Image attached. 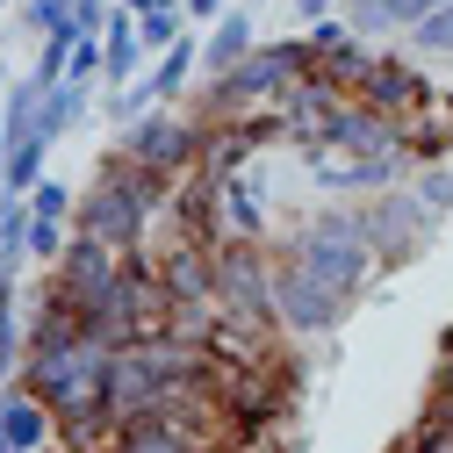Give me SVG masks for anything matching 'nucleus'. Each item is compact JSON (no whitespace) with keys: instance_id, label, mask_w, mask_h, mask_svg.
Returning a JSON list of instances; mask_svg holds the SVG:
<instances>
[{"instance_id":"nucleus-1","label":"nucleus","mask_w":453,"mask_h":453,"mask_svg":"<svg viewBox=\"0 0 453 453\" xmlns=\"http://www.w3.org/2000/svg\"><path fill=\"white\" fill-rule=\"evenodd\" d=\"M165 202H173V180L137 173L123 151H108V158H101V173L80 188L73 231H80V238H101L108 252H123V259H130V252H144V245H151Z\"/></svg>"},{"instance_id":"nucleus-2","label":"nucleus","mask_w":453,"mask_h":453,"mask_svg":"<svg viewBox=\"0 0 453 453\" xmlns=\"http://www.w3.org/2000/svg\"><path fill=\"white\" fill-rule=\"evenodd\" d=\"M108 360H116V346H101L94 331H80L73 346H50V353H22L15 381L36 395V403H50V418H87V411H108Z\"/></svg>"},{"instance_id":"nucleus-3","label":"nucleus","mask_w":453,"mask_h":453,"mask_svg":"<svg viewBox=\"0 0 453 453\" xmlns=\"http://www.w3.org/2000/svg\"><path fill=\"white\" fill-rule=\"evenodd\" d=\"M273 252H288L296 266H310L324 288H338V296H353L360 303V288L381 273L374 266V252H367V231H360V209H346V202H331V209H317V216H303L288 238H280Z\"/></svg>"},{"instance_id":"nucleus-4","label":"nucleus","mask_w":453,"mask_h":453,"mask_svg":"<svg viewBox=\"0 0 453 453\" xmlns=\"http://www.w3.org/2000/svg\"><path fill=\"white\" fill-rule=\"evenodd\" d=\"M116 151L137 165V173H158V180H188L202 165V116H188V108H151V116L123 123Z\"/></svg>"},{"instance_id":"nucleus-5","label":"nucleus","mask_w":453,"mask_h":453,"mask_svg":"<svg viewBox=\"0 0 453 453\" xmlns=\"http://www.w3.org/2000/svg\"><path fill=\"white\" fill-rule=\"evenodd\" d=\"M346 317H353V296L324 288L310 266L273 252V324H280V338H331Z\"/></svg>"},{"instance_id":"nucleus-6","label":"nucleus","mask_w":453,"mask_h":453,"mask_svg":"<svg viewBox=\"0 0 453 453\" xmlns=\"http://www.w3.org/2000/svg\"><path fill=\"white\" fill-rule=\"evenodd\" d=\"M353 209H360V231H367V252H374L381 273L411 266V259L432 245V231H439V223L418 209L411 180H403V188H381V195H367V202H353Z\"/></svg>"},{"instance_id":"nucleus-7","label":"nucleus","mask_w":453,"mask_h":453,"mask_svg":"<svg viewBox=\"0 0 453 453\" xmlns=\"http://www.w3.org/2000/svg\"><path fill=\"white\" fill-rule=\"evenodd\" d=\"M216 310L280 331L273 324V245H216Z\"/></svg>"},{"instance_id":"nucleus-8","label":"nucleus","mask_w":453,"mask_h":453,"mask_svg":"<svg viewBox=\"0 0 453 453\" xmlns=\"http://www.w3.org/2000/svg\"><path fill=\"white\" fill-rule=\"evenodd\" d=\"M116 273H123V252H108L101 238H80V231H73V245L58 252V266H50V280H43V288L58 296L65 310H80V324H87V317L108 303Z\"/></svg>"},{"instance_id":"nucleus-9","label":"nucleus","mask_w":453,"mask_h":453,"mask_svg":"<svg viewBox=\"0 0 453 453\" xmlns=\"http://www.w3.org/2000/svg\"><path fill=\"white\" fill-rule=\"evenodd\" d=\"M353 101H367L381 123H395V130H403L411 116H425L439 94H432V80H425L411 58H395V50H374V65H367V80L353 87Z\"/></svg>"},{"instance_id":"nucleus-10","label":"nucleus","mask_w":453,"mask_h":453,"mask_svg":"<svg viewBox=\"0 0 453 453\" xmlns=\"http://www.w3.org/2000/svg\"><path fill=\"white\" fill-rule=\"evenodd\" d=\"M216 245H266V180L252 173H231L216 195Z\"/></svg>"},{"instance_id":"nucleus-11","label":"nucleus","mask_w":453,"mask_h":453,"mask_svg":"<svg viewBox=\"0 0 453 453\" xmlns=\"http://www.w3.org/2000/svg\"><path fill=\"white\" fill-rule=\"evenodd\" d=\"M388 144H403V130L381 123L374 108L353 101V94L324 116V137H317V151H338V158H367V151H388Z\"/></svg>"},{"instance_id":"nucleus-12","label":"nucleus","mask_w":453,"mask_h":453,"mask_svg":"<svg viewBox=\"0 0 453 453\" xmlns=\"http://www.w3.org/2000/svg\"><path fill=\"white\" fill-rule=\"evenodd\" d=\"M43 446H58V418L22 381H8L0 388V453H43Z\"/></svg>"},{"instance_id":"nucleus-13","label":"nucleus","mask_w":453,"mask_h":453,"mask_svg":"<svg viewBox=\"0 0 453 453\" xmlns=\"http://www.w3.org/2000/svg\"><path fill=\"white\" fill-rule=\"evenodd\" d=\"M151 65H144V43H137V15H108V29H101V87L116 94V87H130V80H144Z\"/></svg>"},{"instance_id":"nucleus-14","label":"nucleus","mask_w":453,"mask_h":453,"mask_svg":"<svg viewBox=\"0 0 453 453\" xmlns=\"http://www.w3.org/2000/svg\"><path fill=\"white\" fill-rule=\"evenodd\" d=\"M252 50H259V22H252V8H231L216 29H202V80L231 73L238 58H252Z\"/></svg>"},{"instance_id":"nucleus-15","label":"nucleus","mask_w":453,"mask_h":453,"mask_svg":"<svg viewBox=\"0 0 453 453\" xmlns=\"http://www.w3.org/2000/svg\"><path fill=\"white\" fill-rule=\"evenodd\" d=\"M151 94H158V108H180L188 101V87L202 80V29H188L173 50H158V58H151Z\"/></svg>"},{"instance_id":"nucleus-16","label":"nucleus","mask_w":453,"mask_h":453,"mask_svg":"<svg viewBox=\"0 0 453 453\" xmlns=\"http://www.w3.org/2000/svg\"><path fill=\"white\" fill-rule=\"evenodd\" d=\"M403 151H411V165H446L453 158V101L446 94L425 108V116L403 123Z\"/></svg>"},{"instance_id":"nucleus-17","label":"nucleus","mask_w":453,"mask_h":453,"mask_svg":"<svg viewBox=\"0 0 453 453\" xmlns=\"http://www.w3.org/2000/svg\"><path fill=\"white\" fill-rule=\"evenodd\" d=\"M87 116H94V87L65 80V87H50V94H43V108H36V137H43V144H58V137H73Z\"/></svg>"},{"instance_id":"nucleus-18","label":"nucleus","mask_w":453,"mask_h":453,"mask_svg":"<svg viewBox=\"0 0 453 453\" xmlns=\"http://www.w3.org/2000/svg\"><path fill=\"white\" fill-rule=\"evenodd\" d=\"M43 165H50V144H43V137L8 144V158H0V195H22V202H29V188H36V180H50Z\"/></svg>"},{"instance_id":"nucleus-19","label":"nucleus","mask_w":453,"mask_h":453,"mask_svg":"<svg viewBox=\"0 0 453 453\" xmlns=\"http://www.w3.org/2000/svg\"><path fill=\"white\" fill-rule=\"evenodd\" d=\"M22 259H29V202L0 195V273H22Z\"/></svg>"},{"instance_id":"nucleus-20","label":"nucleus","mask_w":453,"mask_h":453,"mask_svg":"<svg viewBox=\"0 0 453 453\" xmlns=\"http://www.w3.org/2000/svg\"><path fill=\"white\" fill-rule=\"evenodd\" d=\"M22 367V280L0 273V374Z\"/></svg>"},{"instance_id":"nucleus-21","label":"nucleus","mask_w":453,"mask_h":453,"mask_svg":"<svg viewBox=\"0 0 453 453\" xmlns=\"http://www.w3.org/2000/svg\"><path fill=\"white\" fill-rule=\"evenodd\" d=\"M411 195H418V209H425L432 223H446V216H453V158H446V165H418V173H411Z\"/></svg>"},{"instance_id":"nucleus-22","label":"nucleus","mask_w":453,"mask_h":453,"mask_svg":"<svg viewBox=\"0 0 453 453\" xmlns=\"http://www.w3.org/2000/svg\"><path fill=\"white\" fill-rule=\"evenodd\" d=\"M188 36V15L180 8H158V15H137V43H144V58H158V50H173Z\"/></svg>"},{"instance_id":"nucleus-23","label":"nucleus","mask_w":453,"mask_h":453,"mask_svg":"<svg viewBox=\"0 0 453 453\" xmlns=\"http://www.w3.org/2000/svg\"><path fill=\"white\" fill-rule=\"evenodd\" d=\"M80 36V29H73ZM73 36H43L36 43V58H29V80L50 94V87H65V58H73Z\"/></svg>"},{"instance_id":"nucleus-24","label":"nucleus","mask_w":453,"mask_h":453,"mask_svg":"<svg viewBox=\"0 0 453 453\" xmlns=\"http://www.w3.org/2000/svg\"><path fill=\"white\" fill-rule=\"evenodd\" d=\"M22 29H36V43L43 36H73L80 22H73V0H22Z\"/></svg>"},{"instance_id":"nucleus-25","label":"nucleus","mask_w":453,"mask_h":453,"mask_svg":"<svg viewBox=\"0 0 453 453\" xmlns=\"http://www.w3.org/2000/svg\"><path fill=\"white\" fill-rule=\"evenodd\" d=\"M418 50H425V58H453V0H446V8H432L418 29H403Z\"/></svg>"},{"instance_id":"nucleus-26","label":"nucleus","mask_w":453,"mask_h":453,"mask_svg":"<svg viewBox=\"0 0 453 453\" xmlns=\"http://www.w3.org/2000/svg\"><path fill=\"white\" fill-rule=\"evenodd\" d=\"M73 209H80V195H73L65 180H36V188H29V216H50V223H73Z\"/></svg>"},{"instance_id":"nucleus-27","label":"nucleus","mask_w":453,"mask_h":453,"mask_svg":"<svg viewBox=\"0 0 453 453\" xmlns=\"http://www.w3.org/2000/svg\"><path fill=\"white\" fill-rule=\"evenodd\" d=\"M73 245V223H50V216H29V259L58 266V252Z\"/></svg>"},{"instance_id":"nucleus-28","label":"nucleus","mask_w":453,"mask_h":453,"mask_svg":"<svg viewBox=\"0 0 453 453\" xmlns=\"http://www.w3.org/2000/svg\"><path fill=\"white\" fill-rule=\"evenodd\" d=\"M303 43H310V58L324 65L331 50H346V43H353V22H338V15H324V22H310V29H303Z\"/></svg>"},{"instance_id":"nucleus-29","label":"nucleus","mask_w":453,"mask_h":453,"mask_svg":"<svg viewBox=\"0 0 453 453\" xmlns=\"http://www.w3.org/2000/svg\"><path fill=\"white\" fill-rule=\"evenodd\" d=\"M65 80H80V87H101V36H73Z\"/></svg>"},{"instance_id":"nucleus-30","label":"nucleus","mask_w":453,"mask_h":453,"mask_svg":"<svg viewBox=\"0 0 453 453\" xmlns=\"http://www.w3.org/2000/svg\"><path fill=\"white\" fill-rule=\"evenodd\" d=\"M231 8H238V0H188L180 15H188V29H216V22L231 15Z\"/></svg>"},{"instance_id":"nucleus-31","label":"nucleus","mask_w":453,"mask_h":453,"mask_svg":"<svg viewBox=\"0 0 453 453\" xmlns=\"http://www.w3.org/2000/svg\"><path fill=\"white\" fill-rule=\"evenodd\" d=\"M123 15H158V8H188V0H116Z\"/></svg>"},{"instance_id":"nucleus-32","label":"nucleus","mask_w":453,"mask_h":453,"mask_svg":"<svg viewBox=\"0 0 453 453\" xmlns=\"http://www.w3.org/2000/svg\"><path fill=\"white\" fill-rule=\"evenodd\" d=\"M288 8H296L303 22H324V15H331V0H288Z\"/></svg>"},{"instance_id":"nucleus-33","label":"nucleus","mask_w":453,"mask_h":453,"mask_svg":"<svg viewBox=\"0 0 453 453\" xmlns=\"http://www.w3.org/2000/svg\"><path fill=\"white\" fill-rule=\"evenodd\" d=\"M8 80H15V73H8V65H0V94H8Z\"/></svg>"},{"instance_id":"nucleus-34","label":"nucleus","mask_w":453,"mask_h":453,"mask_svg":"<svg viewBox=\"0 0 453 453\" xmlns=\"http://www.w3.org/2000/svg\"><path fill=\"white\" fill-rule=\"evenodd\" d=\"M8 8H15V0H0V15H8Z\"/></svg>"},{"instance_id":"nucleus-35","label":"nucleus","mask_w":453,"mask_h":453,"mask_svg":"<svg viewBox=\"0 0 453 453\" xmlns=\"http://www.w3.org/2000/svg\"><path fill=\"white\" fill-rule=\"evenodd\" d=\"M8 381H15V374H0V388H8Z\"/></svg>"},{"instance_id":"nucleus-36","label":"nucleus","mask_w":453,"mask_h":453,"mask_svg":"<svg viewBox=\"0 0 453 453\" xmlns=\"http://www.w3.org/2000/svg\"><path fill=\"white\" fill-rule=\"evenodd\" d=\"M245 8H259V0H245Z\"/></svg>"}]
</instances>
